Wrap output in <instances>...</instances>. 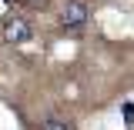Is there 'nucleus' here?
Wrapping results in <instances>:
<instances>
[{
	"label": "nucleus",
	"instance_id": "obj_1",
	"mask_svg": "<svg viewBox=\"0 0 134 130\" xmlns=\"http://www.w3.org/2000/svg\"><path fill=\"white\" fill-rule=\"evenodd\" d=\"M0 30H3V40L14 44V47L34 40V23H30V20H24V17H17V14H7V17H3Z\"/></svg>",
	"mask_w": 134,
	"mask_h": 130
},
{
	"label": "nucleus",
	"instance_id": "obj_2",
	"mask_svg": "<svg viewBox=\"0 0 134 130\" xmlns=\"http://www.w3.org/2000/svg\"><path fill=\"white\" fill-rule=\"evenodd\" d=\"M57 20H60V27H67V30L84 27L87 23V3L84 0H64L60 10H57Z\"/></svg>",
	"mask_w": 134,
	"mask_h": 130
},
{
	"label": "nucleus",
	"instance_id": "obj_3",
	"mask_svg": "<svg viewBox=\"0 0 134 130\" xmlns=\"http://www.w3.org/2000/svg\"><path fill=\"white\" fill-rule=\"evenodd\" d=\"M37 130H74L70 123H64V120H44Z\"/></svg>",
	"mask_w": 134,
	"mask_h": 130
},
{
	"label": "nucleus",
	"instance_id": "obj_4",
	"mask_svg": "<svg viewBox=\"0 0 134 130\" xmlns=\"http://www.w3.org/2000/svg\"><path fill=\"white\" fill-rule=\"evenodd\" d=\"M20 3H27V7H34V10H44L50 0H20Z\"/></svg>",
	"mask_w": 134,
	"mask_h": 130
},
{
	"label": "nucleus",
	"instance_id": "obj_5",
	"mask_svg": "<svg viewBox=\"0 0 134 130\" xmlns=\"http://www.w3.org/2000/svg\"><path fill=\"white\" fill-rule=\"evenodd\" d=\"M124 117H127V123L134 120V103H124Z\"/></svg>",
	"mask_w": 134,
	"mask_h": 130
}]
</instances>
